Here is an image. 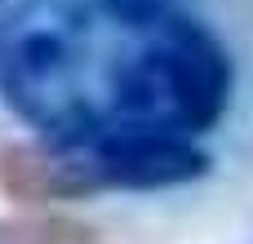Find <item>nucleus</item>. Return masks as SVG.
Segmentation results:
<instances>
[{
  "instance_id": "1",
  "label": "nucleus",
  "mask_w": 253,
  "mask_h": 244,
  "mask_svg": "<svg viewBox=\"0 0 253 244\" xmlns=\"http://www.w3.org/2000/svg\"><path fill=\"white\" fill-rule=\"evenodd\" d=\"M160 22L169 18H142L116 0H0L4 111L40 142L107 129L120 76Z\"/></svg>"
},
{
  "instance_id": "2",
  "label": "nucleus",
  "mask_w": 253,
  "mask_h": 244,
  "mask_svg": "<svg viewBox=\"0 0 253 244\" xmlns=\"http://www.w3.org/2000/svg\"><path fill=\"white\" fill-rule=\"evenodd\" d=\"M231 98L236 58L227 40L200 13H182L142 36L116 84L107 129H156L200 142L222 124Z\"/></svg>"
},
{
  "instance_id": "3",
  "label": "nucleus",
  "mask_w": 253,
  "mask_h": 244,
  "mask_svg": "<svg viewBox=\"0 0 253 244\" xmlns=\"http://www.w3.org/2000/svg\"><path fill=\"white\" fill-rule=\"evenodd\" d=\"M213 169V156L196 138L156 129H98L67 142H36L27 151L31 187L80 200L102 191H173Z\"/></svg>"
}]
</instances>
